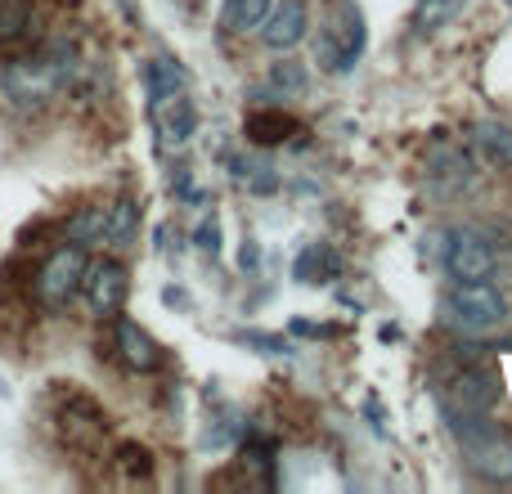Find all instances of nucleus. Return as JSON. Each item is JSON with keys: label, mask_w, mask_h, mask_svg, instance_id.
<instances>
[{"label": "nucleus", "mask_w": 512, "mask_h": 494, "mask_svg": "<svg viewBox=\"0 0 512 494\" xmlns=\"http://www.w3.org/2000/svg\"><path fill=\"white\" fill-rule=\"evenodd\" d=\"M508 297L495 288L490 279H468V283H450L445 292V324L454 333L468 337H490L508 324Z\"/></svg>", "instance_id": "nucleus-1"}, {"label": "nucleus", "mask_w": 512, "mask_h": 494, "mask_svg": "<svg viewBox=\"0 0 512 494\" xmlns=\"http://www.w3.org/2000/svg\"><path fill=\"white\" fill-rule=\"evenodd\" d=\"M86 247L81 243H63L54 247L50 256L41 261V270H36L32 279V297L41 310H50V315H59V310H68L72 301L81 297V283H86Z\"/></svg>", "instance_id": "nucleus-3"}, {"label": "nucleus", "mask_w": 512, "mask_h": 494, "mask_svg": "<svg viewBox=\"0 0 512 494\" xmlns=\"http://www.w3.org/2000/svg\"><path fill=\"white\" fill-rule=\"evenodd\" d=\"M306 27H310L306 0H283V5H274L270 14H265V23L256 27V32H261V41L270 45V50H292V45H301Z\"/></svg>", "instance_id": "nucleus-9"}, {"label": "nucleus", "mask_w": 512, "mask_h": 494, "mask_svg": "<svg viewBox=\"0 0 512 494\" xmlns=\"http://www.w3.org/2000/svg\"><path fill=\"white\" fill-rule=\"evenodd\" d=\"M472 144H477L481 162H490V167H512V131L504 122H481L477 131H472Z\"/></svg>", "instance_id": "nucleus-12"}, {"label": "nucleus", "mask_w": 512, "mask_h": 494, "mask_svg": "<svg viewBox=\"0 0 512 494\" xmlns=\"http://www.w3.org/2000/svg\"><path fill=\"white\" fill-rule=\"evenodd\" d=\"M441 265L454 283H468V279H495V243L486 239L481 230H468V225H454L445 230V243H441Z\"/></svg>", "instance_id": "nucleus-5"}, {"label": "nucleus", "mask_w": 512, "mask_h": 494, "mask_svg": "<svg viewBox=\"0 0 512 494\" xmlns=\"http://www.w3.org/2000/svg\"><path fill=\"white\" fill-rule=\"evenodd\" d=\"M41 41V14H36L32 0H0V50L18 54Z\"/></svg>", "instance_id": "nucleus-8"}, {"label": "nucleus", "mask_w": 512, "mask_h": 494, "mask_svg": "<svg viewBox=\"0 0 512 494\" xmlns=\"http://www.w3.org/2000/svg\"><path fill=\"white\" fill-rule=\"evenodd\" d=\"M319 265H337L328 247H310L306 256H297V279H310V283H319V279H324V270H319Z\"/></svg>", "instance_id": "nucleus-17"}, {"label": "nucleus", "mask_w": 512, "mask_h": 494, "mask_svg": "<svg viewBox=\"0 0 512 494\" xmlns=\"http://www.w3.org/2000/svg\"><path fill=\"white\" fill-rule=\"evenodd\" d=\"M144 90H149V104L162 95H176V90H185V68L167 54H158V59L144 63Z\"/></svg>", "instance_id": "nucleus-13"}, {"label": "nucleus", "mask_w": 512, "mask_h": 494, "mask_svg": "<svg viewBox=\"0 0 512 494\" xmlns=\"http://www.w3.org/2000/svg\"><path fill=\"white\" fill-rule=\"evenodd\" d=\"M454 418V436L463 445V459L477 477L486 481H512V441L499 432V423L490 414H463L450 409Z\"/></svg>", "instance_id": "nucleus-2"}, {"label": "nucleus", "mask_w": 512, "mask_h": 494, "mask_svg": "<svg viewBox=\"0 0 512 494\" xmlns=\"http://www.w3.org/2000/svg\"><path fill=\"white\" fill-rule=\"evenodd\" d=\"M270 81H274V86H283V90H301V86H306V68H301V63H292V59H283V63H274V68H270Z\"/></svg>", "instance_id": "nucleus-18"}, {"label": "nucleus", "mask_w": 512, "mask_h": 494, "mask_svg": "<svg viewBox=\"0 0 512 494\" xmlns=\"http://www.w3.org/2000/svg\"><path fill=\"white\" fill-rule=\"evenodd\" d=\"M270 9H274V0H225V23L234 32H256Z\"/></svg>", "instance_id": "nucleus-16"}, {"label": "nucleus", "mask_w": 512, "mask_h": 494, "mask_svg": "<svg viewBox=\"0 0 512 494\" xmlns=\"http://www.w3.org/2000/svg\"><path fill=\"white\" fill-rule=\"evenodd\" d=\"M463 5H468V0H418L414 27H418V32H423V36L441 32V27H450L454 18L463 14Z\"/></svg>", "instance_id": "nucleus-15"}, {"label": "nucleus", "mask_w": 512, "mask_h": 494, "mask_svg": "<svg viewBox=\"0 0 512 494\" xmlns=\"http://www.w3.org/2000/svg\"><path fill=\"white\" fill-rule=\"evenodd\" d=\"M126 292H131V279H126V265L117 256H104V261L86 265V283H81V297H86L90 315L95 319H117L126 306Z\"/></svg>", "instance_id": "nucleus-6"}, {"label": "nucleus", "mask_w": 512, "mask_h": 494, "mask_svg": "<svg viewBox=\"0 0 512 494\" xmlns=\"http://www.w3.org/2000/svg\"><path fill=\"white\" fill-rule=\"evenodd\" d=\"M140 225H144L140 203H135L131 194H122L104 207V234H99V243H104L108 252H126V247L140 243Z\"/></svg>", "instance_id": "nucleus-10"}, {"label": "nucleus", "mask_w": 512, "mask_h": 494, "mask_svg": "<svg viewBox=\"0 0 512 494\" xmlns=\"http://www.w3.org/2000/svg\"><path fill=\"white\" fill-rule=\"evenodd\" d=\"M122 459L131 472H140V477H149V450H140V445H122Z\"/></svg>", "instance_id": "nucleus-19"}, {"label": "nucleus", "mask_w": 512, "mask_h": 494, "mask_svg": "<svg viewBox=\"0 0 512 494\" xmlns=\"http://www.w3.org/2000/svg\"><path fill=\"white\" fill-rule=\"evenodd\" d=\"M113 342H117V355H122L126 369L153 373V369L162 364V346L153 342V337L144 333L135 319H117V324H113Z\"/></svg>", "instance_id": "nucleus-11"}, {"label": "nucleus", "mask_w": 512, "mask_h": 494, "mask_svg": "<svg viewBox=\"0 0 512 494\" xmlns=\"http://www.w3.org/2000/svg\"><path fill=\"white\" fill-rule=\"evenodd\" d=\"M364 54V14L355 0H337L328 9V23L319 32V45H315V59L324 72H351Z\"/></svg>", "instance_id": "nucleus-4"}, {"label": "nucleus", "mask_w": 512, "mask_h": 494, "mask_svg": "<svg viewBox=\"0 0 512 494\" xmlns=\"http://www.w3.org/2000/svg\"><path fill=\"white\" fill-rule=\"evenodd\" d=\"M248 135L256 144H279V140H288V135H297V117L279 113V108H270V113H252Z\"/></svg>", "instance_id": "nucleus-14"}, {"label": "nucleus", "mask_w": 512, "mask_h": 494, "mask_svg": "<svg viewBox=\"0 0 512 494\" xmlns=\"http://www.w3.org/2000/svg\"><path fill=\"white\" fill-rule=\"evenodd\" d=\"M153 131H158V149L162 153H180L189 149V140L198 135V104L189 99V90L153 99Z\"/></svg>", "instance_id": "nucleus-7"}]
</instances>
